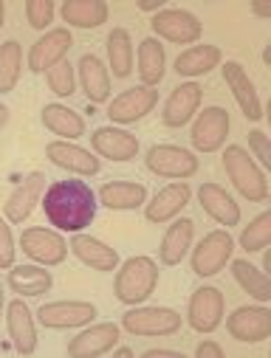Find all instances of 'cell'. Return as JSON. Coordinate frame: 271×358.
Instances as JSON below:
<instances>
[{
  "label": "cell",
  "mask_w": 271,
  "mask_h": 358,
  "mask_svg": "<svg viewBox=\"0 0 271 358\" xmlns=\"http://www.w3.org/2000/svg\"><path fill=\"white\" fill-rule=\"evenodd\" d=\"M4 26H6V3L0 0V29H4Z\"/></svg>",
  "instance_id": "47"
},
{
  "label": "cell",
  "mask_w": 271,
  "mask_h": 358,
  "mask_svg": "<svg viewBox=\"0 0 271 358\" xmlns=\"http://www.w3.org/2000/svg\"><path fill=\"white\" fill-rule=\"evenodd\" d=\"M232 254H235V237L229 234V229H215L204 234V240L193 248V274L201 280L221 274Z\"/></svg>",
  "instance_id": "6"
},
{
  "label": "cell",
  "mask_w": 271,
  "mask_h": 358,
  "mask_svg": "<svg viewBox=\"0 0 271 358\" xmlns=\"http://www.w3.org/2000/svg\"><path fill=\"white\" fill-rule=\"evenodd\" d=\"M198 201H201V209H204L218 226L232 229V226L240 223V203H237L221 184H201Z\"/></svg>",
  "instance_id": "27"
},
{
  "label": "cell",
  "mask_w": 271,
  "mask_h": 358,
  "mask_svg": "<svg viewBox=\"0 0 271 358\" xmlns=\"http://www.w3.org/2000/svg\"><path fill=\"white\" fill-rule=\"evenodd\" d=\"M237 243L246 254H257V251L268 248V243H271V212H260L254 220H249V226H243Z\"/></svg>",
  "instance_id": "36"
},
{
  "label": "cell",
  "mask_w": 271,
  "mask_h": 358,
  "mask_svg": "<svg viewBox=\"0 0 271 358\" xmlns=\"http://www.w3.org/2000/svg\"><path fill=\"white\" fill-rule=\"evenodd\" d=\"M15 237H12V223L6 217H0V271H9L15 265Z\"/></svg>",
  "instance_id": "39"
},
{
  "label": "cell",
  "mask_w": 271,
  "mask_h": 358,
  "mask_svg": "<svg viewBox=\"0 0 271 358\" xmlns=\"http://www.w3.org/2000/svg\"><path fill=\"white\" fill-rule=\"evenodd\" d=\"M6 285L18 294V296H43L51 291L54 277L51 271H46V265H12Z\"/></svg>",
  "instance_id": "29"
},
{
  "label": "cell",
  "mask_w": 271,
  "mask_h": 358,
  "mask_svg": "<svg viewBox=\"0 0 271 358\" xmlns=\"http://www.w3.org/2000/svg\"><path fill=\"white\" fill-rule=\"evenodd\" d=\"M167 73V51L161 40L147 37L139 43V79L144 87H155Z\"/></svg>",
  "instance_id": "32"
},
{
  "label": "cell",
  "mask_w": 271,
  "mask_h": 358,
  "mask_svg": "<svg viewBox=\"0 0 271 358\" xmlns=\"http://www.w3.org/2000/svg\"><path fill=\"white\" fill-rule=\"evenodd\" d=\"M46 82H48V91L60 99H71L76 94V68L62 59L60 65H54L48 73H46Z\"/></svg>",
  "instance_id": "37"
},
{
  "label": "cell",
  "mask_w": 271,
  "mask_h": 358,
  "mask_svg": "<svg viewBox=\"0 0 271 358\" xmlns=\"http://www.w3.org/2000/svg\"><path fill=\"white\" fill-rule=\"evenodd\" d=\"M249 12H251L254 17H263V20H268V17H271V9H268L265 3H251V6H249Z\"/></svg>",
  "instance_id": "44"
},
{
  "label": "cell",
  "mask_w": 271,
  "mask_h": 358,
  "mask_svg": "<svg viewBox=\"0 0 271 358\" xmlns=\"http://www.w3.org/2000/svg\"><path fill=\"white\" fill-rule=\"evenodd\" d=\"M119 338H122V324H116V322L94 324V322H90V324H85L82 333H76L68 341L65 352L74 355V358H97V355L111 352L119 344Z\"/></svg>",
  "instance_id": "14"
},
{
  "label": "cell",
  "mask_w": 271,
  "mask_h": 358,
  "mask_svg": "<svg viewBox=\"0 0 271 358\" xmlns=\"http://www.w3.org/2000/svg\"><path fill=\"white\" fill-rule=\"evenodd\" d=\"M76 76L82 85V94L90 105L111 102V71L97 54H82V59L76 65Z\"/></svg>",
  "instance_id": "23"
},
{
  "label": "cell",
  "mask_w": 271,
  "mask_h": 358,
  "mask_svg": "<svg viewBox=\"0 0 271 358\" xmlns=\"http://www.w3.org/2000/svg\"><path fill=\"white\" fill-rule=\"evenodd\" d=\"M141 358H184L181 350H167V347H150L141 352Z\"/></svg>",
  "instance_id": "42"
},
{
  "label": "cell",
  "mask_w": 271,
  "mask_h": 358,
  "mask_svg": "<svg viewBox=\"0 0 271 358\" xmlns=\"http://www.w3.org/2000/svg\"><path fill=\"white\" fill-rule=\"evenodd\" d=\"M223 355H226V350L218 341H212V338H204L195 347V358H223Z\"/></svg>",
  "instance_id": "41"
},
{
  "label": "cell",
  "mask_w": 271,
  "mask_h": 358,
  "mask_svg": "<svg viewBox=\"0 0 271 358\" xmlns=\"http://www.w3.org/2000/svg\"><path fill=\"white\" fill-rule=\"evenodd\" d=\"M60 15L68 26L74 29H99L102 23H108V3L105 0H65L60 6Z\"/></svg>",
  "instance_id": "30"
},
{
  "label": "cell",
  "mask_w": 271,
  "mask_h": 358,
  "mask_svg": "<svg viewBox=\"0 0 271 358\" xmlns=\"http://www.w3.org/2000/svg\"><path fill=\"white\" fill-rule=\"evenodd\" d=\"M221 73H223V82L232 91L240 113L249 122H260L263 119V102H260V94H257L251 76L246 73V68L240 62H235V59H226V62H221Z\"/></svg>",
  "instance_id": "17"
},
{
  "label": "cell",
  "mask_w": 271,
  "mask_h": 358,
  "mask_svg": "<svg viewBox=\"0 0 271 358\" xmlns=\"http://www.w3.org/2000/svg\"><path fill=\"white\" fill-rule=\"evenodd\" d=\"M223 169L229 175L232 187L240 192V198H246L249 203H265L268 201V181L263 166L249 155V150H243L240 144H229L223 150Z\"/></svg>",
  "instance_id": "3"
},
{
  "label": "cell",
  "mask_w": 271,
  "mask_h": 358,
  "mask_svg": "<svg viewBox=\"0 0 271 358\" xmlns=\"http://www.w3.org/2000/svg\"><path fill=\"white\" fill-rule=\"evenodd\" d=\"M223 313H226V302L215 285H201L198 291H193L187 305V324L195 333H207V336L215 333L223 324Z\"/></svg>",
  "instance_id": "9"
},
{
  "label": "cell",
  "mask_w": 271,
  "mask_h": 358,
  "mask_svg": "<svg viewBox=\"0 0 271 358\" xmlns=\"http://www.w3.org/2000/svg\"><path fill=\"white\" fill-rule=\"evenodd\" d=\"M108 71H113L116 79H127L133 73V37L122 26H116L108 34Z\"/></svg>",
  "instance_id": "34"
},
{
  "label": "cell",
  "mask_w": 271,
  "mask_h": 358,
  "mask_svg": "<svg viewBox=\"0 0 271 358\" xmlns=\"http://www.w3.org/2000/svg\"><path fill=\"white\" fill-rule=\"evenodd\" d=\"M6 308V294H4V280H0V313Z\"/></svg>",
  "instance_id": "49"
},
{
  "label": "cell",
  "mask_w": 271,
  "mask_h": 358,
  "mask_svg": "<svg viewBox=\"0 0 271 358\" xmlns=\"http://www.w3.org/2000/svg\"><path fill=\"white\" fill-rule=\"evenodd\" d=\"M155 105H158V91L155 87L136 85V87H127V91H122L119 96H113L108 102V119L113 124H136L147 113H153Z\"/></svg>",
  "instance_id": "13"
},
{
  "label": "cell",
  "mask_w": 271,
  "mask_h": 358,
  "mask_svg": "<svg viewBox=\"0 0 271 358\" xmlns=\"http://www.w3.org/2000/svg\"><path fill=\"white\" fill-rule=\"evenodd\" d=\"M23 73V45L18 40H6L0 45V94H12Z\"/></svg>",
  "instance_id": "35"
},
{
  "label": "cell",
  "mask_w": 271,
  "mask_h": 358,
  "mask_svg": "<svg viewBox=\"0 0 271 358\" xmlns=\"http://www.w3.org/2000/svg\"><path fill=\"white\" fill-rule=\"evenodd\" d=\"M193 237H195V223L190 217H175L169 220V229L161 237L158 245V262L161 265H178L193 248Z\"/></svg>",
  "instance_id": "25"
},
{
  "label": "cell",
  "mask_w": 271,
  "mask_h": 358,
  "mask_svg": "<svg viewBox=\"0 0 271 358\" xmlns=\"http://www.w3.org/2000/svg\"><path fill=\"white\" fill-rule=\"evenodd\" d=\"M26 20L32 29L37 31H46L51 23H54V15H57V6L51 0H26Z\"/></svg>",
  "instance_id": "38"
},
{
  "label": "cell",
  "mask_w": 271,
  "mask_h": 358,
  "mask_svg": "<svg viewBox=\"0 0 271 358\" xmlns=\"http://www.w3.org/2000/svg\"><path fill=\"white\" fill-rule=\"evenodd\" d=\"M263 271H271V251H265V257H263Z\"/></svg>",
  "instance_id": "48"
},
{
  "label": "cell",
  "mask_w": 271,
  "mask_h": 358,
  "mask_svg": "<svg viewBox=\"0 0 271 358\" xmlns=\"http://www.w3.org/2000/svg\"><path fill=\"white\" fill-rule=\"evenodd\" d=\"M111 352H113L116 358H133V350H130V347H119V344H116Z\"/></svg>",
  "instance_id": "45"
},
{
  "label": "cell",
  "mask_w": 271,
  "mask_h": 358,
  "mask_svg": "<svg viewBox=\"0 0 271 358\" xmlns=\"http://www.w3.org/2000/svg\"><path fill=\"white\" fill-rule=\"evenodd\" d=\"M150 29H153L155 40H167L175 45H195L204 34L201 20L190 9H167V6L153 15Z\"/></svg>",
  "instance_id": "7"
},
{
  "label": "cell",
  "mask_w": 271,
  "mask_h": 358,
  "mask_svg": "<svg viewBox=\"0 0 271 358\" xmlns=\"http://www.w3.org/2000/svg\"><path fill=\"white\" fill-rule=\"evenodd\" d=\"M184 324L178 310L172 308H147V305H133L122 316V327L130 336H144V338H158V336H175Z\"/></svg>",
  "instance_id": "4"
},
{
  "label": "cell",
  "mask_w": 271,
  "mask_h": 358,
  "mask_svg": "<svg viewBox=\"0 0 271 358\" xmlns=\"http://www.w3.org/2000/svg\"><path fill=\"white\" fill-rule=\"evenodd\" d=\"M43 192H46V172L34 169L29 172L23 181L12 189V195L6 198L4 203V217L12 223V226H20L32 217V212L37 209V203L43 201Z\"/></svg>",
  "instance_id": "15"
},
{
  "label": "cell",
  "mask_w": 271,
  "mask_h": 358,
  "mask_svg": "<svg viewBox=\"0 0 271 358\" xmlns=\"http://www.w3.org/2000/svg\"><path fill=\"white\" fill-rule=\"evenodd\" d=\"M232 277L257 305H268L271 302V280H268V274L260 271V268L251 265L249 259H235L232 262Z\"/></svg>",
  "instance_id": "33"
},
{
  "label": "cell",
  "mask_w": 271,
  "mask_h": 358,
  "mask_svg": "<svg viewBox=\"0 0 271 358\" xmlns=\"http://www.w3.org/2000/svg\"><path fill=\"white\" fill-rule=\"evenodd\" d=\"M229 127H232V119H229L226 108H221V105L204 108L195 116L193 133H190V141H193L195 152H218V150H223Z\"/></svg>",
  "instance_id": "8"
},
{
  "label": "cell",
  "mask_w": 271,
  "mask_h": 358,
  "mask_svg": "<svg viewBox=\"0 0 271 358\" xmlns=\"http://www.w3.org/2000/svg\"><path fill=\"white\" fill-rule=\"evenodd\" d=\"M97 201L111 212H133L147 203V187L136 181H108L99 187Z\"/></svg>",
  "instance_id": "26"
},
{
  "label": "cell",
  "mask_w": 271,
  "mask_h": 358,
  "mask_svg": "<svg viewBox=\"0 0 271 358\" xmlns=\"http://www.w3.org/2000/svg\"><path fill=\"white\" fill-rule=\"evenodd\" d=\"M20 248L29 259H34L37 265H46V268H54V265H62L65 257H68V243L60 231L54 229H43V226H32L20 234Z\"/></svg>",
  "instance_id": "10"
},
{
  "label": "cell",
  "mask_w": 271,
  "mask_h": 358,
  "mask_svg": "<svg viewBox=\"0 0 271 358\" xmlns=\"http://www.w3.org/2000/svg\"><path fill=\"white\" fill-rule=\"evenodd\" d=\"M74 45V34L68 29H48L32 48H29V71L32 73H48L54 65H60Z\"/></svg>",
  "instance_id": "19"
},
{
  "label": "cell",
  "mask_w": 271,
  "mask_h": 358,
  "mask_svg": "<svg viewBox=\"0 0 271 358\" xmlns=\"http://www.w3.org/2000/svg\"><path fill=\"white\" fill-rule=\"evenodd\" d=\"M144 166L158 178H172V181H187L201 166L193 150H184L178 144H155L144 155Z\"/></svg>",
  "instance_id": "5"
},
{
  "label": "cell",
  "mask_w": 271,
  "mask_h": 358,
  "mask_svg": "<svg viewBox=\"0 0 271 358\" xmlns=\"http://www.w3.org/2000/svg\"><path fill=\"white\" fill-rule=\"evenodd\" d=\"M71 254L88 265L90 271H99V274H113L116 268H119V251L111 248L108 243H102L99 237H90V234H74L71 240Z\"/></svg>",
  "instance_id": "22"
},
{
  "label": "cell",
  "mask_w": 271,
  "mask_h": 358,
  "mask_svg": "<svg viewBox=\"0 0 271 358\" xmlns=\"http://www.w3.org/2000/svg\"><path fill=\"white\" fill-rule=\"evenodd\" d=\"M90 147L99 158H108V161H116V164H125V161H133L139 155V138L122 127H97L90 133Z\"/></svg>",
  "instance_id": "21"
},
{
  "label": "cell",
  "mask_w": 271,
  "mask_h": 358,
  "mask_svg": "<svg viewBox=\"0 0 271 358\" xmlns=\"http://www.w3.org/2000/svg\"><path fill=\"white\" fill-rule=\"evenodd\" d=\"M226 333L240 344H260L271 336V310L265 305H243L226 316Z\"/></svg>",
  "instance_id": "12"
},
{
  "label": "cell",
  "mask_w": 271,
  "mask_h": 358,
  "mask_svg": "<svg viewBox=\"0 0 271 358\" xmlns=\"http://www.w3.org/2000/svg\"><path fill=\"white\" fill-rule=\"evenodd\" d=\"M263 62L271 65V45H265V51H263Z\"/></svg>",
  "instance_id": "50"
},
{
  "label": "cell",
  "mask_w": 271,
  "mask_h": 358,
  "mask_svg": "<svg viewBox=\"0 0 271 358\" xmlns=\"http://www.w3.org/2000/svg\"><path fill=\"white\" fill-rule=\"evenodd\" d=\"M46 158L54 166H60L71 175H79V178H90V175H97L102 169V158L97 152H90V150H85L74 141H62V138L46 144Z\"/></svg>",
  "instance_id": "16"
},
{
  "label": "cell",
  "mask_w": 271,
  "mask_h": 358,
  "mask_svg": "<svg viewBox=\"0 0 271 358\" xmlns=\"http://www.w3.org/2000/svg\"><path fill=\"white\" fill-rule=\"evenodd\" d=\"M9 116H12V113H9V108H6L4 102H0V130H4V127L9 124Z\"/></svg>",
  "instance_id": "46"
},
{
  "label": "cell",
  "mask_w": 271,
  "mask_h": 358,
  "mask_svg": "<svg viewBox=\"0 0 271 358\" xmlns=\"http://www.w3.org/2000/svg\"><path fill=\"white\" fill-rule=\"evenodd\" d=\"M43 127L54 136H60L62 141H74V138H82L85 136V119L71 110L68 105H60V102H51L43 108Z\"/></svg>",
  "instance_id": "31"
},
{
  "label": "cell",
  "mask_w": 271,
  "mask_h": 358,
  "mask_svg": "<svg viewBox=\"0 0 271 358\" xmlns=\"http://www.w3.org/2000/svg\"><path fill=\"white\" fill-rule=\"evenodd\" d=\"M201 99H204V87L198 82H181L178 87H172V94L161 108V122L167 127L190 124L201 110Z\"/></svg>",
  "instance_id": "18"
},
{
  "label": "cell",
  "mask_w": 271,
  "mask_h": 358,
  "mask_svg": "<svg viewBox=\"0 0 271 358\" xmlns=\"http://www.w3.org/2000/svg\"><path fill=\"white\" fill-rule=\"evenodd\" d=\"M43 209L48 223L57 231H68V234H79L85 231L90 223L97 220V192L90 189L88 181L82 178H65V181H54L46 192H43Z\"/></svg>",
  "instance_id": "1"
},
{
  "label": "cell",
  "mask_w": 271,
  "mask_h": 358,
  "mask_svg": "<svg viewBox=\"0 0 271 358\" xmlns=\"http://www.w3.org/2000/svg\"><path fill=\"white\" fill-rule=\"evenodd\" d=\"M221 62H223V51L218 45H209V43L190 45L187 51H181L175 57V73L195 79V76H207L209 71L221 68Z\"/></svg>",
  "instance_id": "28"
},
{
  "label": "cell",
  "mask_w": 271,
  "mask_h": 358,
  "mask_svg": "<svg viewBox=\"0 0 271 358\" xmlns=\"http://www.w3.org/2000/svg\"><path fill=\"white\" fill-rule=\"evenodd\" d=\"M158 277H161V271H158V262H155L153 257H144V254L127 257V259L116 268L113 296H116L122 305H127V308L144 305V302L155 294Z\"/></svg>",
  "instance_id": "2"
},
{
  "label": "cell",
  "mask_w": 271,
  "mask_h": 358,
  "mask_svg": "<svg viewBox=\"0 0 271 358\" xmlns=\"http://www.w3.org/2000/svg\"><path fill=\"white\" fill-rule=\"evenodd\" d=\"M97 305L94 302H79V299H60V302H46L37 310V319L46 330H74L85 327L97 319Z\"/></svg>",
  "instance_id": "11"
},
{
  "label": "cell",
  "mask_w": 271,
  "mask_h": 358,
  "mask_svg": "<svg viewBox=\"0 0 271 358\" xmlns=\"http://www.w3.org/2000/svg\"><path fill=\"white\" fill-rule=\"evenodd\" d=\"M249 150L254 152V158L268 169L271 166V144H268V136L263 130H249Z\"/></svg>",
  "instance_id": "40"
},
{
  "label": "cell",
  "mask_w": 271,
  "mask_h": 358,
  "mask_svg": "<svg viewBox=\"0 0 271 358\" xmlns=\"http://www.w3.org/2000/svg\"><path fill=\"white\" fill-rule=\"evenodd\" d=\"M136 6H139L141 12H147V15H155V12L164 9V0H139Z\"/></svg>",
  "instance_id": "43"
},
{
  "label": "cell",
  "mask_w": 271,
  "mask_h": 358,
  "mask_svg": "<svg viewBox=\"0 0 271 358\" xmlns=\"http://www.w3.org/2000/svg\"><path fill=\"white\" fill-rule=\"evenodd\" d=\"M6 330H9V338H12V347L18 355H34L37 352L34 313L23 302V296L6 305Z\"/></svg>",
  "instance_id": "24"
},
{
  "label": "cell",
  "mask_w": 271,
  "mask_h": 358,
  "mask_svg": "<svg viewBox=\"0 0 271 358\" xmlns=\"http://www.w3.org/2000/svg\"><path fill=\"white\" fill-rule=\"evenodd\" d=\"M193 201V189L187 181H175V184H167L164 189L155 192V198L150 203H144V217L155 226H164L169 220H175L181 212H184Z\"/></svg>",
  "instance_id": "20"
}]
</instances>
